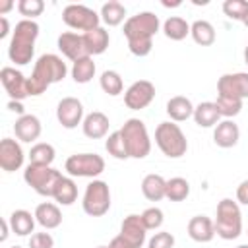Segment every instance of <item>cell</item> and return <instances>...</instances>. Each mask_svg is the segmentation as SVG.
Returning a JSON list of instances; mask_svg holds the SVG:
<instances>
[{
    "label": "cell",
    "instance_id": "obj_1",
    "mask_svg": "<svg viewBox=\"0 0 248 248\" xmlns=\"http://www.w3.org/2000/svg\"><path fill=\"white\" fill-rule=\"evenodd\" d=\"M159 17L153 12H140L124 21V37L134 56H147L153 48V35L159 31Z\"/></svg>",
    "mask_w": 248,
    "mask_h": 248
},
{
    "label": "cell",
    "instance_id": "obj_6",
    "mask_svg": "<svg viewBox=\"0 0 248 248\" xmlns=\"http://www.w3.org/2000/svg\"><path fill=\"white\" fill-rule=\"evenodd\" d=\"M120 134H122V140L126 143V149H128V155L130 157L143 159V157L149 155V151H151V140H149V134H147L145 124L140 118H128L124 122V126L120 128Z\"/></svg>",
    "mask_w": 248,
    "mask_h": 248
},
{
    "label": "cell",
    "instance_id": "obj_40",
    "mask_svg": "<svg viewBox=\"0 0 248 248\" xmlns=\"http://www.w3.org/2000/svg\"><path fill=\"white\" fill-rule=\"evenodd\" d=\"M163 211L159 209V207H147L143 213H141V221H143V225H145V229L147 231H155V229H159L161 225H163Z\"/></svg>",
    "mask_w": 248,
    "mask_h": 248
},
{
    "label": "cell",
    "instance_id": "obj_17",
    "mask_svg": "<svg viewBox=\"0 0 248 248\" xmlns=\"http://www.w3.org/2000/svg\"><path fill=\"white\" fill-rule=\"evenodd\" d=\"M58 50L72 62H76L83 56H89L83 35H78V33H72V31H66L58 37Z\"/></svg>",
    "mask_w": 248,
    "mask_h": 248
},
{
    "label": "cell",
    "instance_id": "obj_42",
    "mask_svg": "<svg viewBox=\"0 0 248 248\" xmlns=\"http://www.w3.org/2000/svg\"><path fill=\"white\" fill-rule=\"evenodd\" d=\"M54 238L48 232H35L29 238V248H52Z\"/></svg>",
    "mask_w": 248,
    "mask_h": 248
},
{
    "label": "cell",
    "instance_id": "obj_27",
    "mask_svg": "<svg viewBox=\"0 0 248 248\" xmlns=\"http://www.w3.org/2000/svg\"><path fill=\"white\" fill-rule=\"evenodd\" d=\"M167 192V180L161 174H147L141 180V194L149 200V202H159L165 198Z\"/></svg>",
    "mask_w": 248,
    "mask_h": 248
},
{
    "label": "cell",
    "instance_id": "obj_34",
    "mask_svg": "<svg viewBox=\"0 0 248 248\" xmlns=\"http://www.w3.org/2000/svg\"><path fill=\"white\" fill-rule=\"evenodd\" d=\"M99 83H101V89H103L107 95H110V97L120 95L122 89H124V81H122L120 74L114 72V70H105V72L101 74V78H99Z\"/></svg>",
    "mask_w": 248,
    "mask_h": 248
},
{
    "label": "cell",
    "instance_id": "obj_33",
    "mask_svg": "<svg viewBox=\"0 0 248 248\" xmlns=\"http://www.w3.org/2000/svg\"><path fill=\"white\" fill-rule=\"evenodd\" d=\"M54 157H56L54 147L50 143H45V141L35 143L31 147V151H29V163L31 165H46V167H50Z\"/></svg>",
    "mask_w": 248,
    "mask_h": 248
},
{
    "label": "cell",
    "instance_id": "obj_23",
    "mask_svg": "<svg viewBox=\"0 0 248 248\" xmlns=\"http://www.w3.org/2000/svg\"><path fill=\"white\" fill-rule=\"evenodd\" d=\"M194 105L188 97L184 95H176V97H170L169 103H167V114L170 116L172 122H184L188 120L190 116H194Z\"/></svg>",
    "mask_w": 248,
    "mask_h": 248
},
{
    "label": "cell",
    "instance_id": "obj_44",
    "mask_svg": "<svg viewBox=\"0 0 248 248\" xmlns=\"http://www.w3.org/2000/svg\"><path fill=\"white\" fill-rule=\"evenodd\" d=\"M8 108H10L12 112L19 114V116H23V114H25V107L21 105V101H14V99H10V101H8Z\"/></svg>",
    "mask_w": 248,
    "mask_h": 248
},
{
    "label": "cell",
    "instance_id": "obj_51",
    "mask_svg": "<svg viewBox=\"0 0 248 248\" xmlns=\"http://www.w3.org/2000/svg\"><path fill=\"white\" fill-rule=\"evenodd\" d=\"M236 248H248V244H240V246H236Z\"/></svg>",
    "mask_w": 248,
    "mask_h": 248
},
{
    "label": "cell",
    "instance_id": "obj_45",
    "mask_svg": "<svg viewBox=\"0 0 248 248\" xmlns=\"http://www.w3.org/2000/svg\"><path fill=\"white\" fill-rule=\"evenodd\" d=\"M0 25H2V29H0V39H4L8 33H10V23H8V19L2 16L0 17Z\"/></svg>",
    "mask_w": 248,
    "mask_h": 248
},
{
    "label": "cell",
    "instance_id": "obj_3",
    "mask_svg": "<svg viewBox=\"0 0 248 248\" xmlns=\"http://www.w3.org/2000/svg\"><path fill=\"white\" fill-rule=\"evenodd\" d=\"M39 37V25L33 19H21L16 23L10 46H8V56L14 64L25 66L31 62L35 54V41Z\"/></svg>",
    "mask_w": 248,
    "mask_h": 248
},
{
    "label": "cell",
    "instance_id": "obj_9",
    "mask_svg": "<svg viewBox=\"0 0 248 248\" xmlns=\"http://www.w3.org/2000/svg\"><path fill=\"white\" fill-rule=\"evenodd\" d=\"M64 169L70 176L95 178L105 170V159L97 153H74L66 159Z\"/></svg>",
    "mask_w": 248,
    "mask_h": 248
},
{
    "label": "cell",
    "instance_id": "obj_11",
    "mask_svg": "<svg viewBox=\"0 0 248 248\" xmlns=\"http://www.w3.org/2000/svg\"><path fill=\"white\" fill-rule=\"evenodd\" d=\"M62 21L72 29L87 33V31L99 27L101 16L95 10H91V8L83 6V4H68L62 10Z\"/></svg>",
    "mask_w": 248,
    "mask_h": 248
},
{
    "label": "cell",
    "instance_id": "obj_4",
    "mask_svg": "<svg viewBox=\"0 0 248 248\" xmlns=\"http://www.w3.org/2000/svg\"><path fill=\"white\" fill-rule=\"evenodd\" d=\"M215 223V234L223 240H234L242 232V213L236 202L231 198H223L217 203V219Z\"/></svg>",
    "mask_w": 248,
    "mask_h": 248
},
{
    "label": "cell",
    "instance_id": "obj_16",
    "mask_svg": "<svg viewBox=\"0 0 248 248\" xmlns=\"http://www.w3.org/2000/svg\"><path fill=\"white\" fill-rule=\"evenodd\" d=\"M23 159H25L23 149H21V145L16 140L4 138L0 141V167H2V170L14 172V170L21 169Z\"/></svg>",
    "mask_w": 248,
    "mask_h": 248
},
{
    "label": "cell",
    "instance_id": "obj_35",
    "mask_svg": "<svg viewBox=\"0 0 248 248\" xmlns=\"http://www.w3.org/2000/svg\"><path fill=\"white\" fill-rule=\"evenodd\" d=\"M190 194V184L186 178L182 176H174L170 180H167V192H165V198H169L170 202H182L186 200Z\"/></svg>",
    "mask_w": 248,
    "mask_h": 248
},
{
    "label": "cell",
    "instance_id": "obj_24",
    "mask_svg": "<svg viewBox=\"0 0 248 248\" xmlns=\"http://www.w3.org/2000/svg\"><path fill=\"white\" fill-rule=\"evenodd\" d=\"M83 41H85V46H87L89 56H95V54H103L108 48L110 37H108V31L99 25V27L83 33Z\"/></svg>",
    "mask_w": 248,
    "mask_h": 248
},
{
    "label": "cell",
    "instance_id": "obj_49",
    "mask_svg": "<svg viewBox=\"0 0 248 248\" xmlns=\"http://www.w3.org/2000/svg\"><path fill=\"white\" fill-rule=\"evenodd\" d=\"M244 62H246V64H248V46H246V48H244Z\"/></svg>",
    "mask_w": 248,
    "mask_h": 248
},
{
    "label": "cell",
    "instance_id": "obj_50",
    "mask_svg": "<svg viewBox=\"0 0 248 248\" xmlns=\"http://www.w3.org/2000/svg\"><path fill=\"white\" fill-rule=\"evenodd\" d=\"M242 23H244V25H246V27H248V14H246V16H244V19H242Z\"/></svg>",
    "mask_w": 248,
    "mask_h": 248
},
{
    "label": "cell",
    "instance_id": "obj_32",
    "mask_svg": "<svg viewBox=\"0 0 248 248\" xmlns=\"http://www.w3.org/2000/svg\"><path fill=\"white\" fill-rule=\"evenodd\" d=\"M95 62L91 56H83L72 64V78L76 83H89L95 76Z\"/></svg>",
    "mask_w": 248,
    "mask_h": 248
},
{
    "label": "cell",
    "instance_id": "obj_46",
    "mask_svg": "<svg viewBox=\"0 0 248 248\" xmlns=\"http://www.w3.org/2000/svg\"><path fill=\"white\" fill-rule=\"evenodd\" d=\"M8 231H10V223H8L6 219H2V234H0V240H2V242L8 238V234H10Z\"/></svg>",
    "mask_w": 248,
    "mask_h": 248
},
{
    "label": "cell",
    "instance_id": "obj_53",
    "mask_svg": "<svg viewBox=\"0 0 248 248\" xmlns=\"http://www.w3.org/2000/svg\"><path fill=\"white\" fill-rule=\"evenodd\" d=\"M97 248H108V246H97Z\"/></svg>",
    "mask_w": 248,
    "mask_h": 248
},
{
    "label": "cell",
    "instance_id": "obj_22",
    "mask_svg": "<svg viewBox=\"0 0 248 248\" xmlns=\"http://www.w3.org/2000/svg\"><path fill=\"white\" fill-rule=\"evenodd\" d=\"M35 219H37V223L43 227V229H56V227H60V223H62V213H60V209H58V205L56 203H52V202H43V203H39L37 207H35Z\"/></svg>",
    "mask_w": 248,
    "mask_h": 248
},
{
    "label": "cell",
    "instance_id": "obj_43",
    "mask_svg": "<svg viewBox=\"0 0 248 248\" xmlns=\"http://www.w3.org/2000/svg\"><path fill=\"white\" fill-rule=\"evenodd\" d=\"M236 202L248 205V178L238 184V188H236Z\"/></svg>",
    "mask_w": 248,
    "mask_h": 248
},
{
    "label": "cell",
    "instance_id": "obj_41",
    "mask_svg": "<svg viewBox=\"0 0 248 248\" xmlns=\"http://www.w3.org/2000/svg\"><path fill=\"white\" fill-rule=\"evenodd\" d=\"M172 246H174V236L167 231L155 232L147 242V248H172Z\"/></svg>",
    "mask_w": 248,
    "mask_h": 248
},
{
    "label": "cell",
    "instance_id": "obj_37",
    "mask_svg": "<svg viewBox=\"0 0 248 248\" xmlns=\"http://www.w3.org/2000/svg\"><path fill=\"white\" fill-rule=\"evenodd\" d=\"M105 149H107L108 155H112L114 159H128V157H130V155H128V149H126V143H124V140H122L120 130H118V132H112V134L107 138Z\"/></svg>",
    "mask_w": 248,
    "mask_h": 248
},
{
    "label": "cell",
    "instance_id": "obj_12",
    "mask_svg": "<svg viewBox=\"0 0 248 248\" xmlns=\"http://www.w3.org/2000/svg\"><path fill=\"white\" fill-rule=\"evenodd\" d=\"M155 99V85L147 79H138L134 81L126 93H124V103L132 110H141L145 108L151 101Z\"/></svg>",
    "mask_w": 248,
    "mask_h": 248
},
{
    "label": "cell",
    "instance_id": "obj_5",
    "mask_svg": "<svg viewBox=\"0 0 248 248\" xmlns=\"http://www.w3.org/2000/svg\"><path fill=\"white\" fill-rule=\"evenodd\" d=\"M155 143L163 155L170 159H178L188 151V140L180 126L174 122H161L155 128Z\"/></svg>",
    "mask_w": 248,
    "mask_h": 248
},
{
    "label": "cell",
    "instance_id": "obj_39",
    "mask_svg": "<svg viewBox=\"0 0 248 248\" xmlns=\"http://www.w3.org/2000/svg\"><path fill=\"white\" fill-rule=\"evenodd\" d=\"M43 10H45L43 0H19L17 2V12L21 16H25V19H33V17L41 16Z\"/></svg>",
    "mask_w": 248,
    "mask_h": 248
},
{
    "label": "cell",
    "instance_id": "obj_13",
    "mask_svg": "<svg viewBox=\"0 0 248 248\" xmlns=\"http://www.w3.org/2000/svg\"><path fill=\"white\" fill-rule=\"evenodd\" d=\"M0 81L6 89V93L10 95V99L14 101H23L25 97H29V89H27V78L12 68V66H6L0 70Z\"/></svg>",
    "mask_w": 248,
    "mask_h": 248
},
{
    "label": "cell",
    "instance_id": "obj_31",
    "mask_svg": "<svg viewBox=\"0 0 248 248\" xmlns=\"http://www.w3.org/2000/svg\"><path fill=\"white\" fill-rule=\"evenodd\" d=\"M163 33L170 41H182L186 39V35H190V23L178 16H170L163 23Z\"/></svg>",
    "mask_w": 248,
    "mask_h": 248
},
{
    "label": "cell",
    "instance_id": "obj_52",
    "mask_svg": "<svg viewBox=\"0 0 248 248\" xmlns=\"http://www.w3.org/2000/svg\"><path fill=\"white\" fill-rule=\"evenodd\" d=\"M10 248H21V246H10Z\"/></svg>",
    "mask_w": 248,
    "mask_h": 248
},
{
    "label": "cell",
    "instance_id": "obj_21",
    "mask_svg": "<svg viewBox=\"0 0 248 248\" xmlns=\"http://www.w3.org/2000/svg\"><path fill=\"white\" fill-rule=\"evenodd\" d=\"M238 138H240V130H238V126H236L231 118L221 120V122L215 126V130H213V141H215L219 147H223V149L234 147V145L238 143Z\"/></svg>",
    "mask_w": 248,
    "mask_h": 248
},
{
    "label": "cell",
    "instance_id": "obj_8",
    "mask_svg": "<svg viewBox=\"0 0 248 248\" xmlns=\"http://www.w3.org/2000/svg\"><path fill=\"white\" fill-rule=\"evenodd\" d=\"M145 234L147 229L141 221V215H128L122 221L120 227V234H116L108 248H141V244L145 242Z\"/></svg>",
    "mask_w": 248,
    "mask_h": 248
},
{
    "label": "cell",
    "instance_id": "obj_7",
    "mask_svg": "<svg viewBox=\"0 0 248 248\" xmlns=\"http://www.w3.org/2000/svg\"><path fill=\"white\" fill-rule=\"evenodd\" d=\"M62 178V172L46 167V165H27L23 170V180L27 182V186H31L39 196H50L54 194V188L58 184V180Z\"/></svg>",
    "mask_w": 248,
    "mask_h": 248
},
{
    "label": "cell",
    "instance_id": "obj_15",
    "mask_svg": "<svg viewBox=\"0 0 248 248\" xmlns=\"http://www.w3.org/2000/svg\"><path fill=\"white\" fill-rule=\"evenodd\" d=\"M56 118L68 130L81 124L83 122V105H81V101L76 99V97H64L56 107Z\"/></svg>",
    "mask_w": 248,
    "mask_h": 248
},
{
    "label": "cell",
    "instance_id": "obj_48",
    "mask_svg": "<svg viewBox=\"0 0 248 248\" xmlns=\"http://www.w3.org/2000/svg\"><path fill=\"white\" fill-rule=\"evenodd\" d=\"M163 6H170V8H176V6H180V2H163Z\"/></svg>",
    "mask_w": 248,
    "mask_h": 248
},
{
    "label": "cell",
    "instance_id": "obj_2",
    "mask_svg": "<svg viewBox=\"0 0 248 248\" xmlns=\"http://www.w3.org/2000/svg\"><path fill=\"white\" fill-rule=\"evenodd\" d=\"M68 74L66 62L58 56V54H43L39 56V60L35 62V68L31 72V78H27V89H29V97H37L43 95L48 85L62 81Z\"/></svg>",
    "mask_w": 248,
    "mask_h": 248
},
{
    "label": "cell",
    "instance_id": "obj_14",
    "mask_svg": "<svg viewBox=\"0 0 248 248\" xmlns=\"http://www.w3.org/2000/svg\"><path fill=\"white\" fill-rule=\"evenodd\" d=\"M217 93L219 95H231L236 99H248V74L236 72V74H223L217 81Z\"/></svg>",
    "mask_w": 248,
    "mask_h": 248
},
{
    "label": "cell",
    "instance_id": "obj_30",
    "mask_svg": "<svg viewBox=\"0 0 248 248\" xmlns=\"http://www.w3.org/2000/svg\"><path fill=\"white\" fill-rule=\"evenodd\" d=\"M190 35L202 46H209L215 43V27L207 19H196L190 25Z\"/></svg>",
    "mask_w": 248,
    "mask_h": 248
},
{
    "label": "cell",
    "instance_id": "obj_19",
    "mask_svg": "<svg viewBox=\"0 0 248 248\" xmlns=\"http://www.w3.org/2000/svg\"><path fill=\"white\" fill-rule=\"evenodd\" d=\"M188 236L196 242H211L215 236V223L207 215H196L188 221Z\"/></svg>",
    "mask_w": 248,
    "mask_h": 248
},
{
    "label": "cell",
    "instance_id": "obj_47",
    "mask_svg": "<svg viewBox=\"0 0 248 248\" xmlns=\"http://www.w3.org/2000/svg\"><path fill=\"white\" fill-rule=\"evenodd\" d=\"M12 8H14V2H10V0H8V2H4V4L0 6V16H4V14H6L8 10H12Z\"/></svg>",
    "mask_w": 248,
    "mask_h": 248
},
{
    "label": "cell",
    "instance_id": "obj_36",
    "mask_svg": "<svg viewBox=\"0 0 248 248\" xmlns=\"http://www.w3.org/2000/svg\"><path fill=\"white\" fill-rule=\"evenodd\" d=\"M215 105H217L219 114L225 118H232L242 110V99H236L231 95H217Z\"/></svg>",
    "mask_w": 248,
    "mask_h": 248
},
{
    "label": "cell",
    "instance_id": "obj_38",
    "mask_svg": "<svg viewBox=\"0 0 248 248\" xmlns=\"http://www.w3.org/2000/svg\"><path fill=\"white\" fill-rule=\"evenodd\" d=\"M223 12L227 17H231L234 21H242L244 16L248 14V2L246 0H225Z\"/></svg>",
    "mask_w": 248,
    "mask_h": 248
},
{
    "label": "cell",
    "instance_id": "obj_29",
    "mask_svg": "<svg viewBox=\"0 0 248 248\" xmlns=\"http://www.w3.org/2000/svg\"><path fill=\"white\" fill-rule=\"evenodd\" d=\"M52 198L60 203V205H72L76 200H78V186L76 182L70 178V176H64L58 180L56 188H54V194Z\"/></svg>",
    "mask_w": 248,
    "mask_h": 248
},
{
    "label": "cell",
    "instance_id": "obj_26",
    "mask_svg": "<svg viewBox=\"0 0 248 248\" xmlns=\"http://www.w3.org/2000/svg\"><path fill=\"white\" fill-rule=\"evenodd\" d=\"M221 114L217 110V105L211 103V101H205V103H200L196 108H194V120L198 126L202 128H211V126H217L221 120Z\"/></svg>",
    "mask_w": 248,
    "mask_h": 248
},
{
    "label": "cell",
    "instance_id": "obj_25",
    "mask_svg": "<svg viewBox=\"0 0 248 248\" xmlns=\"http://www.w3.org/2000/svg\"><path fill=\"white\" fill-rule=\"evenodd\" d=\"M35 215H31L27 209H16L12 211V215L8 217V223H10V229L14 234L17 236H27L33 232L35 229Z\"/></svg>",
    "mask_w": 248,
    "mask_h": 248
},
{
    "label": "cell",
    "instance_id": "obj_18",
    "mask_svg": "<svg viewBox=\"0 0 248 248\" xmlns=\"http://www.w3.org/2000/svg\"><path fill=\"white\" fill-rule=\"evenodd\" d=\"M14 134L19 141L31 143L41 136V120L35 114H23L14 124Z\"/></svg>",
    "mask_w": 248,
    "mask_h": 248
},
{
    "label": "cell",
    "instance_id": "obj_10",
    "mask_svg": "<svg viewBox=\"0 0 248 248\" xmlns=\"http://www.w3.org/2000/svg\"><path fill=\"white\" fill-rule=\"evenodd\" d=\"M83 211L91 217H101L110 207V190L105 180H93L87 184L83 194Z\"/></svg>",
    "mask_w": 248,
    "mask_h": 248
},
{
    "label": "cell",
    "instance_id": "obj_20",
    "mask_svg": "<svg viewBox=\"0 0 248 248\" xmlns=\"http://www.w3.org/2000/svg\"><path fill=\"white\" fill-rule=\"evenodd\" d=\"M108 116L101 110H93L89 112L83 122H81V128H83V134L91 140H99V138H105L107 132H108Z\"/></svg>",
    "mask_w": 248,
    "mask_h": 248
},
{
    "label": "cell",
    "instance_id": "obj_28",
    "mask_svg": "<svg viewBox=\"0 0 248 248\" xmlns=\"http://www.w3.org/2000/svg\"><path fill=\"white\" fill-rule=\"evenodd\" d=\"M101 21L107 23L108 27H116L124 21V16H126V8L122 2L118 0H108L101 6Z\"/></svg>",
    "mask_w": 248,
    "mask_h": 248
}]
</instances>
